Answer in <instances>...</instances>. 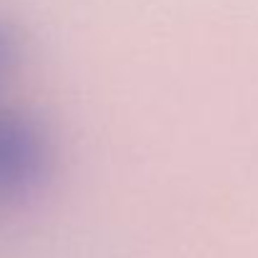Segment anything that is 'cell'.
Instances as JSON below:
<instances>
[{"label": "cell", "mask_w": 258, "mask_h": 258, "mask_svg": "<svg viewBox=\"0 0 258 258\" xmlns=\"http://www.w3.org/2000/svg\"><path fill=\"white\" fill-rule=\"evenodd\" d=\"M45 166L40 128L15 110H0V198H23L35 190Z\"/></svg>", "instance_id": "6da1fadb"}, {"label": "cell", "mask_w": 258, "mask_h": 258, "mask_svg": "<svg viewBox=\"0 0 258 258\" xmlns=\"http://www.w3.org/2000/svg\"><path fill=\"white\" fill-rule=\"evenodd\" d=\"M15 55H18V40H15V35L0 23V73L8 71V68L15 63Z\"/></svg>", "instance_id": "7a4b0ae2"}]
</instances>
